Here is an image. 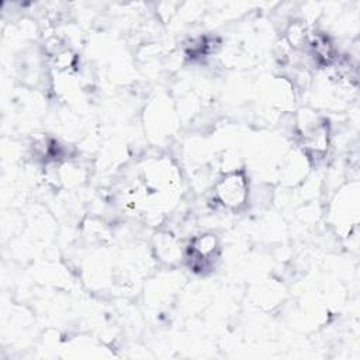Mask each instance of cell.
Returning a JSON list of instances; mask_svg holds the SVG:
<instances>
[{"mask_svg":"<svg viewBox=\"0 0 360 360\" xmlns=\"http://www.w3.org/2000/svg\"><path fill=\"white\" fill-rule=\"evenodd\" d=\"M218 200L231 210L245 205L248 198V180L242 172L225 173L215 184Z\"/></svg>","mask_w":360,"mask_h":360,"instance_id":"6da1fadb","label":"cell"},{"mask_svg":"<svg viewBox=\"0 0 360 360\" xmlns=\"http://www.w3.org/2000/svg\"><path fill=\"white\" fill-rule=\"evenodd\" d=\"M218 249V240L217 236L212 233H204L200 236H195L187 249L190 266H193L195 270H202L211 260Z\"/></svg>","mask_w":360,"mask_h":360,"instance_id":"7a4b0ae2","label":"cell"},{"mask_svg":"<svg viewBox=\"0 0 360 360\" xmlns=\"http://www.w3.org/2000/svg\"><path fill=\"white\" fill-rule=\"evenodd\" d=\"M304 146L314 153H322L328 148V127L322 122H311L302 131Z\"/></svg>","mask_w":360,"mask_h":360,"instance_id":"3957f363","label":"cell"},{"mask_svg":"<svg viewBox=\"0 0 360 360\" xmlns=\"http://www.w3.org/2000/svg\"><path fill=\"white\" fill-rule=\"evenodd\" d=\"M308 44L316 60H319L321 63H329L330 60H333L335 49L330 41L328 39V37H325L323 34H312L308 38Z\"/></svg>","mask_w":360,"mask_h":360,"instance_id":"277c9868","label":"cell"}]
</instances>
